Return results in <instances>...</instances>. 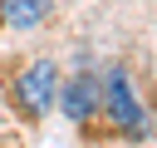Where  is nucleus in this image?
<instances>
[{"instance_id": "nucleus-3", "label": "nucleus", "mask_w": 157, "mask_h": 148, "mask_svg": "<svg viewBox=\"0 0 157 148\" xmlns=\"http://www.w3.org/2000/svg\"><path fill=\"white\" fill-rule=\"evenodd\" d=\"M59 104H64V113L78 123V118H88V113H93V104H98V84H93L88 74H78V79L59 94Z\"/></svg>"}, {"instance_id": "nucleus-4", "label": "nucleus", "mask_w": 157, "mask_h": 148, "mask_svg": "<svg viewBox=\"0 0 157 148\" xmlns=\"http://www.w3.org/2000/svg\"><path fill=\"white\" fill-rule=\"evenodd\" d=\"M0 10H5V25H15V30H34V25L54 10V0H0Z\"/></svg>"}, {"instance_id": "nucleus-2", "label": "nucleus", "mask_w": 157, "mask_h": 148, "mask_svg": "<svg viewBox=\"0 0 157 148\" xmlns=\"http://www.w3.org/2000/svg\"><path fill=\"white\" fill-rule=\"evenodd\" d=\"M54 94H59V74H54L49 59H34V64L15 79V104H20L25 113H44V109L54 104Z\"/></svg>"}, {"instance_id": "nucleus-1", "label": "nucleus", "mask_w": 157, "mask_h": 148, "mask_svg": "<svg viewBox=\"0 0 157 148\" xmlns=\"http://www.w3.org/2000/svg\"><path fill=\"white\" fill-rule=\"evenodd\" d=\"M103 104H108V113H113V123H118L123 133H147V109L137 104V94H132V84H128L123 69L108 74V84H103Z\"/></svg>"}]
</instances>
